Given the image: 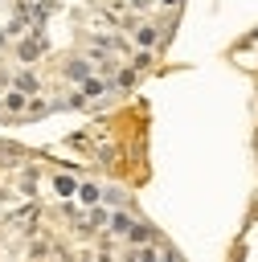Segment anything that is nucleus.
Listing matches in <instances>:
<instances>
[{
    "mask_svg": "<svg viewBox=\"0 0 258 262\" xmlns=\"http://www.w3.org/2000/svg\"><path fill=\"white\" fill-rule=\"evenodd\" d=\"M164 5H180V0H164Z\"/></svg>",
    "mask_w": 258,
    "mask_h": 262,
    "instance_id": "20e7f679",
    "label": "nucleus"
},
{
    "mask_svg": "<svg viewBox=\"0 0 258 262\" xmlns=\"http://www.w3.org/2000/svg\"><path fill=\"white\" fill-rule=\"evenodd\" d=\"M156 41V29H140V45H152Z\"/></svg>",
    "mask_w": 258,
    "mask_h": 262,
    "instance_id": "f03ea898",
    "label": "nucleus"
},
{
    "mask_svg": "<svg viewBox=\"0 0 258 262\" xmlns=\"http://www.w3.org/2000/svg\"><path fill=\"white\" fill-rule=\"evenodd\" d=\"M86 74H90L86 61H74V66H70V78H86Z\"/></svg>",
    "mask_w": 258,
    "mask_h": 262,
    "instance_id": "f257e3e1",
    "label": "nucleus"
},
{
    "mask_svg": "<svg viewBox=\"0 0 258 262\" xmlns=\"http://www.w3.org/2000/svg\"><path fill=\"white\" fill-rule=\"evenodd\" d=\"M132 5H136V9H144V5H148V0H132Z\"/></svg>",
    "mask_w": 258,
    "mask_h": 262,
    "instance_id": "7ed1b4c3",
    "label": "nucleus"
}]
</instances>
